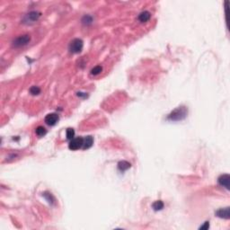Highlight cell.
I'll return each mask as SVG.
<instances>
[{
  "label": "cell",
  "instance_id": "6da1fadb",
  "mask_svg": "<svg viewBox=\"0 0 230 230\" xmlns=\"http://www.w3.org/2000/svg\"><path fill=\"white\" fill-rule=\"evenodd\" d=\"M188 113V110L186 109V107L181 106V107H178L175 110H174L170 114L168 115L167 119L170 120H174V121H178V120H181L183 119L186 118Z\"/></svg>",
  "mask_w": 230,
  "mask_h": 230
},
{
  "label": "cell",
  "instance_id": "7a4b0ae2",
  "mask_svg": "<svg viewBox=\"0 0 230 230\" xmlns=\"http://www.w3.org/2000/svg\"><path fill=\"white\" fill-rule=\"evenodd\" d=\"M83 41L81 39H74L69 44V51L71 53L77 54L81 52L83 49Z\"/></svg>",
  "mask_w": 230,
  "mask_h": 230
},
{
  "label": "cell",
  "instance_id": "3957f363",
  "mask_svg": "<svg viewBox=\"0 0 230 230\" xmlns=\"http://www.w3.org/2000/svg\"><path fill=\"white\" fill-rule=\"evenodd\" d=\"M31 41V37L30 35H23V36H19L17 37L16 39L13 41V45L14 47L16 48H20V47H23V46H25L27 45Z\"/></svg>",
  "mask_w": 230,
  "mask_h": 230
},
{
  "label": "cell",
  "instance_id": "277c9868",
  "mask_svg": "<svg viewBox=\"0 0 230 230\" xmlns=\"http://www.w3.org/2000/svg\"><path fill=\"white\" fill-rule=\"evenodd\" d=\"M83 143H84V138H75L73 139L70 140L68 148L70 150H77L79 148H81L83 147Z\"/></svg>",
  "mask_w": 230,
  "mask_h": 230
},
{
  "label": "cell",
  "instance_id": "5b68a950",
  "mask_svg": "<svg viewBox=\"0 0 230 230\" xmlns=\"http://www.w3.org/2000/svg\"><path fill=\"white\" fill-rule=\"evenodd\" d=\"M217 181L219 185L222 187H225L227 190H229L230 188V176L228 174H222L218 177Z\"/></svg>",
  "mask_w": 230,
  "mask_h": 230
},
{
  "label": "cell",
  "instance_id": "8992f818",
  "mask_svg": "<svg viewBox=\"0 0 230 230\" xmlns=\"http://www.w3.org/2000/svg\"><path fill=\"white\" fill-rule=\"evenodd\" d=\"M59 115L56 114V113H49V114L46 115L44 120H45L46 124H48L49 126H54L59 121Z\"/></svg>",
  "mask_w": 230,
  "mask_h": 230
},
{
  "label": "cell",
  "instance_id": "52a82bcc",
  "mask_svg": "<svg viewBox=\"0 0 230 230\" xmlns=\"http://www.w3.org/2000/svg\"><path fill=\"white\" fill-rule=\"evenodd\" d=\"M216 215L218 217L221 218H225V219H228L230 217L229 213V207L224 208V209H219L218 210L216 211Z\"/></svg>",
  "mask_w": 230,
  "mask_h": 230
},
{
  "label": "cell",
  "instance_id": "ba28073f",
  "mask_svg": "<svg viewBox=\"0 0 230 230\" xmlns=\"http://www.w3.org/2000/svg\"><path fill=\"white\" fill-rule=\"evenodd\" d=\"M40 16H41L40 13L33 11V12L29 13V14L26 16V17H25V21H26L27 23H33V22H36V21L39 19Z\"/></svg>",
  "mask_w": 230,
  "mask_h": 230
},
{
  "label": "cell",
  "instance_id": "9c48e42d",
  "mask_svg": "<svg viewBox=\"0 0 230 230\" xmlns=\"http://www.w3.org/2000/svg\"><path fill=\"white\" fill-rule=\"evenodd\" d=\"M94 144V138L92 136H87L86 138H84V143H83V149H88L90 148Z\"/></svg>",
  "mask_w": 230,
  "mask_h": 230
},
{
  "label": "cell",
  "instance_id": "30bf717a",
  "mask_svg": "<svg viewBox=\"0 0 230 230\" xmlns=\"http://www.w3.org/2000/svg\"><path fill=\"white\" fill-rule=\"evenodd\" d=\"M150 17H151V15L148 11H143L139 14L138 19L140 23H146L150 19Z\"/></svg>",
  "mask_w": 230,
  "mask_h": 230
},
{
  "label": "cell",
  "instance_id": "8fae6325",
  "mask_svg": "<svg viewBox=\"0 0 230 230\" xmlns=\"http://www.w3.org/2000/svg\"><path fill=\"white\" fill-rule=\"evenodd\" d=\"M131 164H130L129 162H127V161H120V162H119V164H118V168H119V170H120V171H126V170H128L129 168H131Z\"/></svg>",
  "mask_w": 230,
  "mask_h": 230
},
{
  "label": "cell",
  "instance_id": "7c38bea8",
  "mask_svg": "<svg viewBox=\"0 0 230 230\" xmlns=\"http://www.w3.org/2000/svg\"><path fill=\"white\" fill-rule=\"evenodd\" d=\"M152 208L154 209V210L157 211V210H161L164 208V202L162 200H156L152 204Z\"/></svg>",
  "mask_w": 230,
  "mask_h": 230
},
{
  "label": "cell",
  "instance_id": "4fadbf2b",
  "mask_svg": "<svg viewBox=\"0 0 230 230\" xmlns=\"http://www.w3.org/2000/svg\"><path fill=\"white\" fill-rule=\"evenodd\" d=\"M35 132H36V134H37L39 137H43V136H45V135H46L47 131H46V129H45L43 126H39V127H37V128H36Z\"/></svg>",
  "mask_w": 230,
  "mask_h": 230
},
{
  "label": "cell",
  "instance_id": "5bb4252c",
  "mask_svg": "<svg viewBox=\"0 0 230 230\" xmlns=\"http://www.w3.org/2000/svg\"><path fill=\"white\" fill-rule=\"evenodd\" d=\"M74 136H75V131H74L73 129L69 128V129L66 130V138H67V139H69V140L73 139V138H74Z\"/></svg>",
  "mask_w": 230,
  "mask_h": 230
},
{
  "label": "cell",
  "instance_id": "9a60e30c",
  "mask_svg": "<svg viewBox=\"0 0 230 230\" xmlns=\"http://www.w3.org/2000/svg\"><path fill=\"white\" fill-rule=\"evenodd\" d=\"M102 67L101 66H95L94 68H92V70H91V74H92V75H94V76H96V75H99V74L102 72Z\"/></svg>",
  "mask_w": 230,
  "mask_h": 230
},
{
  "label": "cell",
  "instance_id": "2e32d148",
  "mask_svg": "<svg viewBox=\"0 0 230 230\" xmlns=\"http://www.w3.org/2000/svg\"><path fill=\"white\" fill-rule=\"evenodd\" d=\"M30 93L33 95H39L40 93H41V89H40V87H38V86H32L31 88H30Z\"/></svg>",
  "mask_w": 230,
  "mask_h": 230
},
{
  "label": "cell",
  "instance_id": "e0dca14e",
  "mask_svg": "<svg viewBox=\"0 0 230 230\" xmlns=\"http://www.w3.org/2000/svg\"><path fill=\"white\" fill-rule=\"evenodd\" d=\"M82 22L84 24H90L93 22V18L90 16H85L83 17Z\"/></svg>",
  "mask_w": 230,
  "mask_h": 230
},
{
  "label": "cell",
  "instance_id": "ac0fdd59",
  "mask_svg": "<svg viewBox=\"0 0 230 230\" xmlns=\"http://www.w3.org/2000/svg\"><path fill=\"white\" fill-rule=\"evenodd\" d=\"M209 228H210V223L209 222H205L204 225L199 228V229H208Z\"/></svg>",
  "mask_w": 230,
  "mask_h": 230
}]
</instances>
